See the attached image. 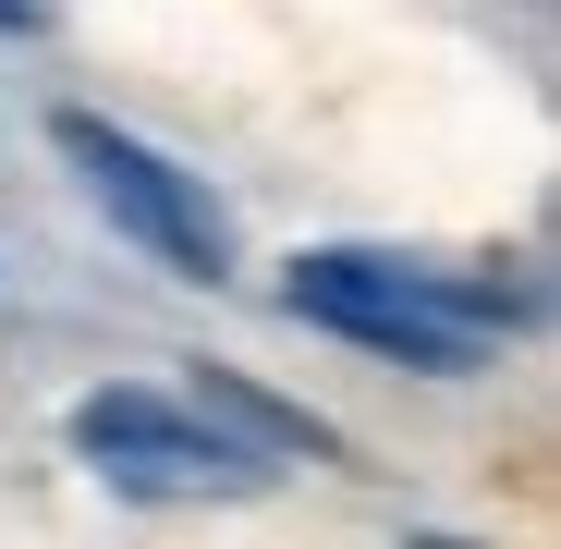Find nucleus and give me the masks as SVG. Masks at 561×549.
I'll return each mask as SVG.
<instances>
[{"mask_svg":"<svg viewBox=\"0 0 561 549\" xmlns=\"http://www.w3.org/2000/svg\"><path fill=\"white\" fill-rule=\"evenodd\" d=\"M49 25V0H0V37H37Z\"/></svg>","mask_w":561,"mask_h":549,"instance_id":"nucleus-5","label":"nucleus"},{"mask_svg":"<svg viewBox=\"0 0 561 549\" xmlns=\"http://www.w3.org/2000/svg\"><path fill=\"white\" fill-rule=\"evenodd\" d=\"M73 451L111 489H135V501H220V489H256L268 477V451H244L232 427H208L183 391H147V379L85 391L73 403Z\"/></svg>","mask_w":561,"mask_h":549,"instance_id":"nucleus-3","label":"nucleus"},{"mask_svg":"<svg viewBox=\"0 0 561 549\" xmlns=\"http://www.w3.org/2000/svg\"><path fill=\"white\" fill-rule=\"evenodd\" d=\"M280 306H294L306 330H330V342H354V354L415 366V379H477L489 342L525 318L513 282L415 268V256H391V244H306L294 282H280Z\"/></svg>","mask_w":561,"mask_h":549,"instance_id":"nucleus-1","label":"nucleus"},{"mask_svg":"<svg viewBox=\"0 0 561 549\" xmlns=\"http://www.w3.org/2000/svg\"><path fill=\"white\" fill-rule=\"evenodd\" d=\"M49 135H61V159H73V183H85V208H99L147 268L208 282V294L232 282V208L208 196V171L159 159L147 135H123V123H99V111H61Z\"/></svg>","mask_w":561,"mask_h":549,"instance_id":"nucleus-2","label":"nucleus"},{"mask_svg":"<svg viewBox=\"0 0 561 549\" xmlns=\"http://www.w3.org/2000/svg\"><path fill=\"white\" fill-rule=\"evenodd\" d=\"M183 403H196L208 427H232L244 451H268V465H280V451H306V465H330V415H306V403H280V391H256L244 379V366H196V379H183Z\"/></svg>","mask_w":561,"mask_h":549,"instance_id":"nucleus-4","label":"nucleus"}]
</instances>
